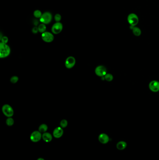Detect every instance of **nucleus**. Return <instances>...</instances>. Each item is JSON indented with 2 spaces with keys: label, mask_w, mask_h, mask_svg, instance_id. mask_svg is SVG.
<instances>
[{
  "label": "nucleus",
  "mask_w": 159,
  "mask_h": 160,
  "mask_svg": "<svg viewBox=\"0 0 159 160\" xmlns=\"http://www.w3.org/2000/svg\"><path fill=\"white\" fill-rule=\"evenodd\" d=\"M63 25L60 22H56L54 23L51 28V31L54 34H59L63 30Z\"/></svg>",
  "instance_id": "6e6552de"
},
{
  "label": "nucleus",
  "mask_w": 159,
  "mask_h": 160,
  "mask_svg": "<svg viewBox=\"0 0 159 160\" xmlns=\"http://www.w3.org/2000/svg\"><path fill=\"white\" fill-rule=\"evenodd\" d=\"M126 146H127V144L125 141H121L118 142V143L117 144L116 147H117V148L118 149L122 150H124L126 148Z\"/></svg>",
  "instance_id": "2eb2a0df"
},
{
  "label": "nucleus",
  "mask_w": 159,
  "mask_h": 160,
  "mask_svg": "<svg viewBox=\"0 0 159 160\" xmlns=\"http://www.w3.org/2000/svg\"><path fill=\"white\" fill-rule=\"evenodd\" d=\"M48 126L46 124H43L41 125L39 127L38 131L41 133H44L46 132L48 130Z\"/></svg>",
  "instance_id": "dca6fc26"
},
{
  "label": "nucleus",
  "mask_w": 159,
  "mask_h": 160,
  "mask_svg": "<svg viewBox=\"0 0 159 160\" xmlns=\"http://www.w3.org/2000/svg\"><path fill=\"white\" fill-rule=\"evenodd\" d=\"M6 123L8 126L11 127L14 124V120L13 118H12V117L8 118V119H6Z\"/></svg>",
  "instance_id": "a211bd4d"
},
{
  "label": "nucleus",
  "mask_w": 159,
  "mask_h": 160,
  "mask_svg": "<svg viewBox=\"0 0 159 160\" xmlns=\"http://www.w3.org/2000/svg\"><path fill=\"white\" fill-rule=\"evenodd\" d=\"M42 139L45 142L48 143L52 140V136L50 133L46 132L42 134Z\"/></svg>",
  "instance_id": "ddd939ff"
},
{
  "label": "nucleus",
  "mask_w": 159,
  "mask_h": 160,
  "mask_svg": "<svg viewBox=\"0 0 159 160\" xmlns=\"http://www.w3.org/2000/svg\"><path fill=\"white\" fill-rule=\"evenodd\" d=\"M62 16L61 15L59 14H56L54 16L55 20L56 22H60V21L61 20Z\"/></svg>",
  "instance_id": "5701e85b"
},
{
  "label": "nucleus",
  "mask_w": 159,
  "mask_h": 160,
  "mask_svg": "<svg viewBox=\"0 0 159 160\" xmlns=\"http://www.w3.org/2000/svg\"><path fill=\"white\" fill-rule=\"evenodd\" d=\"M34 16L37 18H41V16H42V13L41 12V11L40 10H36V11H34Z\"/></svg>",
  "instance_id": "6ab92c4d"
},
{
  "label": "nucleus",
  "mask_w": 159,
  "mask_h": 160,
  "mask_svg": "<svg viewBox=\"0 0 159 160\" xmlns=\"http://www.w3.org/2000/svg\"><path fill=\"white\" fill-rule=\"evenodd\" d=\"M38 31L39 32H40L41 33H43L44 32L46 31V25L44 23H42L39 25V26H38Z\"/></svg>",
  "instance_id": "f3484780"
},
{
  "label": "nucleus",
  "mask_w": 159,
  "mask_h": 160,
  "mask_svg": "<svg viewBox=\"0 0 159 160\" xmlns=\"http://www.w3.org/2000/svg\"><path fill=\"white\" fill-rule=\"evenodd\" d=\"M64 134L63 128L61 127H57L54 129L53 132V136L56 139L60 138Z\"/></svg>",
  "instance_id": "9b49d317"
},
{
  "label": "nucleus",
  "mask_w": 159,
  "mask_h": 160,
  "mask_svg": "<svg viewBox=\"0 0 159 160\" xmlns=\"http://www.w3.org/2000/svg\"><path fill=\"white\" fill-rule=\"evenodd\" d=\"M19 80V78L17 76H13L10 78V81L11 83L13 84H15L16 83H17V82Z\"/></svg>",
  "instance_id": "4be33fe9"
},
{
  "label": "nucleus",
  "mask_w": 159,
  "mask_h": 160,
  "mask_svg": "<svg viewBox=\"0 0 159 160\" xmlns=\"http://www.w3.org/2000/svg\"><path fill=\"white\" fill-rule=\"evenodd\" d=\"M1 40V42L4 43V44H7V43L8 41V39L7 37L3 36L2 38L0 39Z\"/></svg>",
  "instance_id": "b1692460"
},
{
  "label": "nucleus",
  "mask_w": 159,
  "mask_h": 160,
  "mask_svg": "<svg viewBox=\"0 0 159 160\" xmlns=\"http://www.w3.org/2000/svg\"><path fill=\"white\" fill-rule=\"evenodd\" d=\"M52 19V16L51 13L49 12H45L42 14L41 18H40V21L42 23L47 24L51 22Z\"/></svg>",
  "instance_id": "7ed1b4c3"
},
{
  "label": "nucleus",
  "mask_w": 159,
  "mask_h": 160,
  "mask_svg": "<svg viewBox=\"0 0 159 160\" xmlns=\"http://www.w3.org/2000/svg\"><path fill=\"white\" fill-rule=\"evenodd\" d=\"M98 140L102 144H106L109 141V137L105 134H101L98 136Z\"/></svg>",
  "instance_id": "f8f14e48"
},
{
  "label": "nucleus",
  "mask_w": 159,
  "mask_h": 160,
  "mask_svg": "<svg viewBox=\"0 0 159 160\" xmlns=\"http://www.w3.org/2000/svg\"><path fill=\"white\" fill-rule=\"evenodd\" d=\"M2 110L3 114L8 118L12 117L14 113L13 108L8 104H6L3 105Z\"/></svg>",
  "instance_id": "f03ea898"
},
{
  "label": "nucleus",
  "mask_w": 159,
  "mask_h": 160,
  "mask_svg": "<svg viewBox=\"0 0 159 160\" xmlns=\"http://www.w3.org/2000/svg\"><path fill=\"white\" fill-rule=\"evenodd\" d=\"M37 160H44V159H43V158H38V159H37Z\"/></svg>",
  "instance_id": "a878e982"
},
{
  "label": "nucleus",
  "mask_w": 159,
  "mask_h": 160,
  "mask_svg": "<svg viewBox=\"0 0 159 160\" xmlns=\"http://www.w3.org/2000/svg\"><path fill=\"white\" fill-rule=\"evenodd\" d=\"M150 90L153 92L159 91V82L157 81H152L149 84Z\"/></svg>",
  "instance_id": "9d476101"
},
{
  "label": "nucleus",
  "mask_w": 159,
  "mask_h": 160,
  "mask_svg": "<svg viewBox=\"0 0 159 160\" xmlns=\"http://www.w3.org/2000/svg\"><path fill=\"white\" fill-rule=\"evenodd\" d=\"M60 127L62 128H66L68 126V121L66 119H63L62 120L60 123Z\"/></svg>",
  "instance_id": "412c9836"
},
{
  "label": "nucleus",
  "mask_w": 159,
  "mask_h": 160,
  "mask_svg": "<svg viewBox=\"0 0 159 160\" xmlns=\"http://www.w3.org/2000/svg\"><path fill=\"white\" fill-rule=\"evenodd\" d=\"M41 134L42 133L39 131H34L31 135L30 139L31 140L35 143L39 141L42 138V134Z\"/></svg>",
  "instance_id": "1a4fd4ad"
},
{
  "label": "nucleus",
  "mask_w": 159,
  "mask_h": 160,
  "mask_svg": "<svg viewBox=\"0 0 159 160\" xmlns=\"http://www.w3.org/2000/svg\"><path fill=\"white\" fill-rule=\"evenodd\" d=\"M11 49L7 44L0 43V58L3 59L8 57L10 54Z\"/></svg>",
  "instance_id": "f257e3e1"
},
{
  "label": "nucleus",
  "mask_w": 159,
  "mask_h": 160,
  "mask_svg": "<svg viewBox=\"0 0 159 160\" xmlns=\"http://www.w3.org/2000/svg\"><path fill=\"white\" fill-rule=\"evenodd\" d=\"M95 73L97 76L102 77L107 74V69L105 66L100 65L95 68Z\"/></svg>",
  "instance_id": "423d86ee"
},
{
  "label": "nucleus",
  "mask_w": 159,
  "mask_h": 160,
  "mask_svg": "<svg viewBox=\"0 0 159 160\" xmlns=\"http://www.w3.org/2000/svg\"><path fill=\"white\" fill-rule=\"evenodd\" d=\"M41 38L46 43H51L53 41L54 39L53 34L48 31H45L42 34Z\"/></svg>",
  "instance_id": "39448f33"
},
{
  "label": "nucleus",
  "mask_w": 159,
  "mask_h": 160,
  "mask_svg": "<svg viewBox=\"0 0 159 160\" xmlns=\"http://www.w3.org/2000/svg\"><path fill=\"white\" fill-rule=\"evenodd\" d=\"M32 32H33V33H37L38 32H39L38 27H34L32 29Z\"/></svg>",
  "instance_id": "393cba45"
},
{
  "label": "nucleus",
  "mask_w": 159,
  "mask_h": 160,
  "mask_svg": "<svg viewBox=\"0 0 159 160\" xmlns=\"http://www.w3.org/2000/svg\"><path fill=\"white\" fill-rule=\"evenodd\" d=\"M76 59L73 56L67 57L65 61V66L67 69H71L74 67L76 64Z\"/></svg>",
  "instance_id": "0eeeda50"
},
{
  "label": "nucleus",
  "mask_w": 159,
  "mask_h": 160,
  "mask_svg": "<svg viewBox=\"0 0 159 160\" xmlns=\"http://www.w3.org/2000/svg\"><path fill=\"white\" fill-rule=\"evenodd\" d=\"M127 21L131 26H136V25L138 23V17L135 14L131 13L128 16Z\"/></svg>",
  "instance_id": "20e7f679"
},
{
  "label": "nucleus",
  "mask_w": 159,
  "mask_h": 160,
  "mask_svg": "<svg viewBox=\"0 0 159 160\" xmlns=\"http://www.w3.org/2000/svg\"><path fill=\"white\" fill-rule=\"evenodd\" d=\"M131 29L132 30V31L133 32V34L136 36H140L141 35V29L138 28V27H137L135 26H132L130 27Z\"/></svg>",
  "instance_id": "4468645a"
},
{
  "label": "nucleus",
  "mask_w": 159,
  "mask_h": 160,
  "mask_svg": "<svg viewBox=\"0 0 159 160\" xmlns=\"http://www.w3.org/2000/svg\"><path fill=\"white\" fill-rule=\"evenodd\" d=\"M105 80H106L107 82H111L113 79V75L111 74H106L104 76Z\"/></svg>",
  "instance_id": "aec40b11"
}]
</instances>
